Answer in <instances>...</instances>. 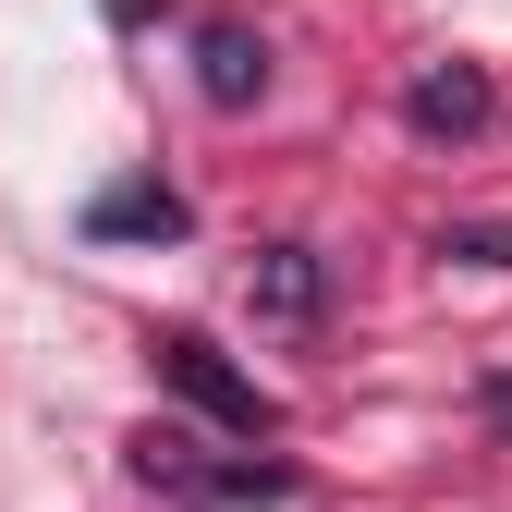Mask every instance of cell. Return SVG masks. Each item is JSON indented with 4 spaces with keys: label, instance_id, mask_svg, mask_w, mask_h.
<instances>
[{
    "label": "cell",
    "instance_id": "4",
    "mask_svg": "<svg viewBox=\"0 0 512 512\" xmlns=\"http://www.w3.org/2000/svg\"><path fill=\"white\" fill-rule=\"evenodd\" d=\"M244 305L269 317V330H317V317H330V256H317V244H256Z\"/></svg>",
    "mask_w": 512,
    "mask_h": 512
},
{
    "label": "cell",
    "instance_id": "3",
    "mask_svg": "<svg viewBox=\"0 0 512 512\" xmlns=\"http://www.w3.org/2000/svg\"><path fill=\"white\" fill-rule=\"evenodd\" d=\"M488 110H500L488 61H427V74L403 86V122H415L427 147H476V135H488Z\"/></svg>",
    "mask_w": 512,
    "mask_h": 512
},
{
    "label": "cell",
    "instance_id": "6",
    "mask_svg": "<svg viewBox=\"0 0 512 512\" xmlns=\"http://www.w3.org/2000/svg\"><path fill=\"white\" fill-rule=\"evenodd\" d=\"M196 98L208 110H256L269 98V37L256 25H196Z\"/></svg>",
    "mask_w": 512,
    "mask_h": 512
},
{
    "label": "cell",
    "instance_id": "5",
    "mask_svg": "<svg viewBox=\"0 0 512 512\" xmlns=\"http://www.w3.org/2000/svg\"><path fill=\"white\" fill-rule=\"evenodd\" d=\"M183 232H196V208L159 171H122L110 196H86V244H183Z\"/></svg>",
    "mask_w": 512,
    "mask_h": 512
},
{
    "label": "cell",
    "instance_id": "2",
    "mask_svg": "<svg viewBox=\"0 0 512 512\" xmlns=\"http://www.w3.org/2000/svg\"><path fill=\"white\" fill-rule=\"evenodd\" d=\"M135 476L159 500H293V464H208L183 427H147L135 439Z\"/></svg>",
    "mask_w": 512,
    "mask_h": 512
},
{
    "label": "cell",
    "instance_id": "1",
    "mask_svg": "<svg viewBox=\"0 0 512 512\" xmlns=\"http://www.w3.org/2000/svg\"><path fill=\"white\" fill-rule=\"evenodd\" d=\"M159 378H171V391L196 403L208 427H232V439H269V427H281V403L256 391V378H244V366H232L208 330H159Z\"/></svg>",
    "mask_w": 512,
    "mask_h": 512
},
{
    "label": "cell",
    "instance_id": "7",
    "mask_svg": "<svg viewBox=\"0 0 512 512\" xmlns=\"http://www.w3.org/2000/svg\"><path fill=\"white\" fill-rule=\"evenodd\" d=\"M439 256H452V269H512V220H464V232H439Z\"/></svg>",
    "mask_w": 512,
    "mask_h": 512
}]
</instances>
